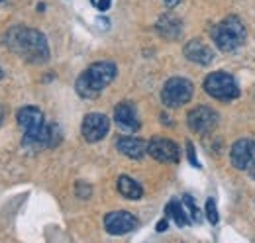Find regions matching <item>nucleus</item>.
<instances>
[{"label":"nucleus","instance_id":"24","mask_svg":"<svg viewBox=\"0 0 255 243\" xmlns=\"http://www.w3.org/2000/svg\"><path fill=\"white\" fill-rule=\"evenodd\" d=\"M4 118H6V110H4V106H0V125H2Z\"/></svg>","mask_w":255,"mask_h":243},{"label":"nucleus","instance_id":"6","mask_svg":"<svg viewBox=\"0 0 255 243\" xmlns=\"http://www.w3.org/2000/svg\"><path fill=\"white\" fill-rule=\"evenodd\" d=\"M108 129H110V120L100 112L87 114L81 123V133H83L85 141H89V143H96V141L104 139Z\"/></svg>","mask_w":255,"mask_h":243},{"label":"nucleus","instance_id":"10","mask_svg":"<svg viewBox=\"0 0 255 243\" xmlns=\"http://www.w3.org/2000/svg\"><path fill=\"white\" fill-rule=\"evenodd\" d=\"M147 153L159 163H179L181 159L179 145L167 137H153L147 143Z\"/></svg>","mask_w":255,"mask_h":243},{"label":"nucleus","instance_id":"28","mask_svg":"<svg viewBox=\"0 0 255 243\" xmlns=\"http://www.w3.org/2000/svg\"><path fill=\"white\" fill-rule=\"evenodd\" d=\"M0 2H2V0H0Z\"/></svg>","mask_w":255,"mask_h":243},{"label":"nucleus","instance_id":"21","mask_svg":"<svg viewBox=\"0 0 255 243\" xmlns=\"http://www.w3.org/2000/svg\"><path fill=\"white\" fill-rule=\"evenodd\" d=\"M110 4H112V0H98V2H96V8H98L100 12H106V10L110 8Z\"/></svg>","mask_w":255,"mask_h":243},{"label":"nucleus","instance_id":"8","mask_svg":"<svg viewBox=\"0 0 255 243\" xmlns=\"http://www.w3.org/2000/svg\"><path fill=\"white\" fill-rule=\"evenodd\" d=\"M187 123L194 133H210L218 125V114L208 106H196L189 112Z\"/></svg>","mask_w":255,"mask_h":243},{"label":"nucleus","instance_id":"18","mask_svg":"<svg viewBox=\"0 0 255 243\" xmlns=\"http://www.w3.org/2000/svg\"><path fill=\"white\" fill-rule=\"evenodd\" d=\"M206 218H208V222H210L212 226L218 224V210H216V202H214L212 198L206 200Z\"/></svg>","mask_w":255,"mask_h":243},{"label":"nucleus","instance_id":"13","mask_svg":"<svg viewBox=\"0 0 255 243\" xmlns=\"http://www.w3.org/2000/svg\"><path fill=\"white\" fill-rule=\"evenodd\" d=\"M155 28H157L161 37H165V39H169V41H175V39H179L181 33H183V22H181L175 14H163L159 20H157Z\"/></svg>","mask_w":255,"mask_h":243},{"label":"nucleus","instance_id":"11","mask_svg":"<svg viewBox=\"0 0 255 243\" xmlns=\"http://www.w3.org/2000/svg\"><path fill=\"white\" fill-rule=\"evenodd\" d=\"M114 120H116V125L124 131H137L139 129L137 112L129 102H120L114 108Z\"/></svg>","mask_w":255,"mask_h":243},{"label":"nucleus","instance_id":"9","mask_svg":"<svg viewBox=\"0 0 255 243\" xmlns=\"http://www.w3.org/2000/svg\"><path fill=\"white\" fill-rule=\"evenodd\" d=\"M232 165L240 171H252L255 167V141L238 139L230 149Z\"/></svg>","mask_w":255,"mask_h":243},{"label":"nucleus","instance_id":"20","mask_svg":"<svg viewBox=\"0 0 255 243\" xmlns=\"http://www.w3.org/2000/svg\"><path fill=\"white\" fill-rule=\"evenodd\" d=\"M187 155H189V161H191L192 167H200V163H198V159H196V153H194L192 141H187Z\"/></svg>","mask_w":255,"mask_h":243},{"label":"nucleus","instance_id":"23","mask_svg":"<svg viewBox=\"0 0 255 243\" xmlns=\"http://www.w3.org/2000/svg\"><path fill=\"white\" fill-rule=\"evenodd\" d=\"M163 2H165V6H167V8H175L181 0H163Z\"/></svg>","mask_w":255,"mask_h":243},{"label":"nucleus","instance_id":"4","mask_svg":"<svg viewBox=\"0 0 255 243\" xmlns=\"http://www.w3.org/2000/svg\"><path fill=\"white\" fill-rule=\"evenodd\" d=\"M204 91L208 96L216 98V100H222V102H230V100H236L240 96V87H238V81L222 71H216V73H210L206 79H204Z\"/></svg>","mask_w":255,"mask_h":243},{"label":"nucleus","instance_id":"26","mask_svg":"<svg viewBox=\"0 0 255 243\" xmlns=\"http://www.w3.org/2000/svg\"><path fill=\"white\" fill-rule=\"evenodd\" d=\"M2 77H4V73H2V69H0V79H2Z\"/></svg>","mask_w":255,"mask_h":243},{"label":"nucleus","instance_id":"7","mask_svg":"<svg viewBox=\"0 0 255 243\" xmlns=\"http://www.w3.org/2000/svg\"><path fill=\"white\" fill-rule=\"evenodd\" d=\"M139 226V220L133 214L126 212V210H116V212L106 214L104 218V230L110 236H124L133 232Z\"/></svg>","mask_w":255,"mask_h":243},{"label":"nucleus","instance_id":"5","mask_svg":"<svg viewBox=\"0 0 255 243\" xmlns=\"http://www.w3.org/2000/svg\"><path fill=\"white\" fill-rule=\"evenodd\" d=\"M192 91H194V87L189 79L173 77L165 83V87L161 91V100L167 108H181L192 98Z\"/></svg>","mask_w":255,"mask_h":243},{"label":"nucleus","instance_id":"3","mask_svg":"<svg viewBox=\"0 0 255 243\" xmlns=\"http://www.w3.org/2000/svg\"><path fill=\"white\" fill-rule=\"evenodd\" d=\"M212 39L220 51H236L246 41V26L238 16H228L212 28Z\"/></svg>","mask_w":255,"mask_h":243},{"label":"nucleus","instance_id":"27","mask_svg":"<svg viewBox=\"0 0 255 243\" xmlns=\"http://www.w3.org/2000/svg\"><path fill=\"white\" fill-rule=\"evenodd\" d=\"M93 2H95V0H93Z\"/></svg>","mask_w":255,"mask_h":243},{"label":"nucleus","instance_id":"19","mask_svg":"<svg viewBox=\"0 0 255 243\" xmlns=\"http://www.w3.org/2000/svg\"><path fill=\"white\" fill-rule=\"evenodd\" d=\"M91 194H93V188L87 184V182H83V181H79L77 182V196L79 198H91Z\"/></svg>","mask_w":255,"mask_h":243},{"label":"nucleus","instance_id":"22","mask_svg":"<svg viewBox=\"0 0 255 243\" xmlns=\"http://www.w3.org/2000/svg\"><path fill=\"white\" fill-rule=\"evenodd\" d=\"M167 228H169V222L167 220H159L157 222V232H165Z\"/></svg>","mask_w":255,"mask_h":243},{"label":"nucleus","instance_id":"25","mask_svg":"<svg viewBox=\"0 0 255 243\" xmlns=\"http://www.w3.org/2000/svg\"><path fill=\"white\" fill-rule=\"evenodd\" d=\"M252 177H254V179H255V167H254V169H252Z\"/></svg>","mask_w":255,"mask_h":243},{"label":"nucleus","instance_id":"14","mask_svg":"<svg viewBox=\"0 0 255 243\" xmlns=\"http://www.w3.org/2000/svg\"><path fill=\"white\" fill-rule=\"evenodd\" d=\"M116 147L122 155H126L128 159H141L145 153H147V143L139 137H131V135H126V137H120L116 141Z\"/></svg>","mask_w":255,"mask_h":243},{"label":"nucleus","instance_id":"17","mask_svg":"<svg viewBox=\"0 0 255 243\" xmlns=\"http://www.w3.org/2000/svg\"><path fill=\"white\" fill-rule=\"evenodd\" d=\"M183 204L189 208V216H191L192 222H200V212H198V208H196V204H194L191 194H185L183 196Z\"/></svg>","mask_w":255,"mask_h":243},{"label":"nucleus","instance_id":"16","mask_svg":"<svg viewBox=\"0 0 255 243\" xmlns=\"http://www.w3.org/2000/svg\"><path fill=\"white\" fill-rule=\"evenodd\" d=\"M165 212H167V216H169V218H173V220H175V224H177L179 228H187V226L192 222L191 218L187 216L185 208H183V204H181L179 200H171V202L167 204Z\"/></svg>","mask_w":255,"mask_h":243},{"label":"nucleus","instance_id":"2","mask_svg":"<svg viewBox=\"0 0 255 243\" xmlns=\"http://www.w3.org/2000/svg\"><path fill=\"white\" fill-rule=\"evenodd\" d=\"M116 77V65L110 61L93 63L75 83V89L83 98H96Z\"/></svg>","mask_w":255,"mask_h":243},{"label":"nucleus","instance_id":"15","mask_svg":"<svg viewBox=\"0 0 255 243\" xmlns=\"http://www.w3.org/2000/svg\"><path fill=\"white\" fill-rule=\"evenodd\" d=\"M118 192L128 198V200H139L141 196H143V188H141V184L137 181H133L131 177H126V175H122L120 179H118Z\"/></svg>","mask_w":255,"mask_h":243},{"label":"nucleus","instance_id":"1","mask_svg":"<svg viewBox=\"0 0 255 243\" xmlns=\"http://www.w3.org/2000/svg\"><path fill=\"white\" fill-rule=\"evenodd\" d=\"M4 43L20 57L30 61L33 65H41L49 59V45L41 31L14 26L4 33Z\"/></svg>","mask_w":255,"mask_h":243},{"label":"nucleus","instance_id":"12","mask_svg":"<svg viewBox=\"0 0 255 243\" xmlns=\"http://www.w3.org/2000/svg\"><path fill=\"white\" fill-rule=\"evenodd\" d=\"M185 57L192 63H198V65H208L214 59V51L202 41V39H191L187 41L185 45Z\"/></svg>","mask_w":255,"mask_h":243}]
</instances>
